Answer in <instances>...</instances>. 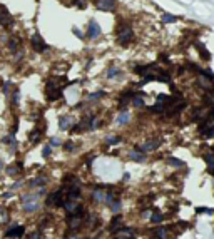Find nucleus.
Wrapping results in <instances>:
<instances>
[{
    "instance_id": "1",
    "label": "nucleus",
    "mask_w": 214,
    "mask_h": 239,
    "mask_svg": "<svg viewBox=\"0 0 214 239\" xmlns=\"http://www.w3.org/2000/svg\"><path fill=\"white\" fill-rule=\"evenodd\" d=\"M115 40L122 47H127L134 40V30L126 20H119L115 25Z\"/></svg>"
},
{
    "instance_id": "2",
    "label": "nucleus",
    "mask_w": 214,
    "mask_h": 239,
    "mask_svg": "<svg viewBox=\"0 0 214 239\" xmlns=\"http://www.w3.org/2000/svg\"><path fill=\"white\" fill-rule=\"evenodd\" d=\"M45 97H47L49 102H55V100H59L62 97L60 85L55 80H52V79H49L47 84H45Z\"/></svg>"
},
{
    "instance_id": "3",
    "label": "nucleus",
    "mask_w": 214,
    "mask_h": 239,
    "mask_svg": "<svg viewBox=\"0 0 214 239\" xmlns=\"http://www.w3.org/2000/svg\"><path fill=\"white\" fill-rule=\"evenodd\" d=\"M30 45H32V48H34L35 52H39V54H42V52H45L47 48H49V45L45 44V40H44L39 34H34L32 37H30Z\"/></svg>"
},
{
    "instance_id": "4",
    "label": "nucleus",
    "mask_w": 214,
    "mask_h": 239,
    "mask_svg": "<svg viewBox=\"0 0 214 239\" xmlns=\"http://www.w3.org/2000/svg\"><path fill=\"white\" fill-rule=\"evenodd\" d=\"M12 24H13V17L10 14V10L3 3H0V25L2 27H10Z\"/></svg>"
},
{
    "instance_id": "5",
    "label": "nucleus",
    "mask_w": 214,
    "mask_h": 239,
    "mask_svg": "<svg viewBox=\"0 0 214 239\" xmlns=\"http://www.w3.org/2000/svg\"><path fill=\"white\" fill-rule=\"evenodd\" d=\"M100 34H102L100 25L92 19L91 22H89V25H87V37H89V39H97Z\"/></svg>"
},
{
    "instance_id": "6",
    "label": "nucleus",
    "mask_w": 214,
    "mask_h": 239,
    "mask_svg": "<svg viewBox=\"0 0 214 239\" xmlns=\"http://www.w3.org/2000/svg\"><path fill=\"white\" fill-rule=\"evenodd\" d=\"M95 5L102 12H112L117 7V2L115 0H95Z\"/></svg>"
},
{
    "instance_id": "7",
    "label": "nucleus",
    "mask_w": 214,
    "mask_h": 239,
    "mask_svg": "<svg viewBox=\"0 0 214 239\" xmlns=\"http://www.w3.org/2000/svg\"><path fill=\"white\" fill-rule=\"evenodd\" d=\"M194 47L198 48V52H199V55L202 57L204 60H209L211 59V52L206 48V45H204L202 42H199V40H194Z\"/></svg>"
},
{
    "instance_id": "8",
    "label": "nucleus",
    "mask_w": 214,
    "mask_h": 239,
    "mask_svg": "<svg viewBox=\"0 0 214 239\" xmlns=\"http://www.w3.org/2000/svg\"><path fill=\"white\" fill-rule=\"evenodd\" d=\"M24 232H25V228H24V226H17V228H13V229H10V231L7 232V236H8V237H20Z\"/></svg>"
},
{
    "instance_id": "9",
    "label": "nucleus",
    "mask_w": 214,
    "mask_h": 239,
    "mask_svg": "<svg viewBox=\"0 0 214 239\" xmlns=\"http://www.w3.org/2000/svg\"><path fill=\"white\" fill-rule=\"evenodd\" d=\"M129 159H132L136 162H142L144 161V152H141V150H131L129 152Z\"/></svg>"
},
{
    "instance_id": "10",
    "label": "nucleus",
    "mask_w": 214,
    "mask_h": 239,
    "mask_svg": "<svg viewBox=\"0 0 214 239\" xmlns=\"http://www.w3.org/2000/svg\"><path fill=\"white\" fill-rule=\"evenodd\" d=\"M151 112H156V114H162V112H166V104H162V102H157V104H154V105H151L149 107Z\"/></svg>"
},
{
    "instance_id": "11",
    "label": "nucleus",
    "mask_w": 214,
    "mask_h": 239,
    "mask_svg": "<svg viewBox=\"0 0 214 239\" xmlns=\"http://www.w3.org/2000/svg\"><path fill=\"white\" fill-rule=\"evenodd\" d=\"M132 105L137 109H141L142 105H144V99H142V94H136L132 97Z\"/></svg>"
},
{
    "instance_id": "12",
    "label": "nucleus",
    "mask_w": 214,
    "mask_h": 239,
    "mask_svg": "<svg viewBox=\"0 0 214 239\" xmlns=\"http://www.w3.org/2000/svg\"><path fill=\"white\" fill-rule=\"evenodd\" d=\"M204 161L207 162L209 172H211V174H214V154H207V156H204Z\"/></svg>"
},
{
    "instance_id": "13",
    "label": "nucleus",
    "mask_w": 214,
    "mask_h": 239,
    "mask_svg": "<svg viewBox=\"0 0 214 239\" xmlns=\"http://www.w3.org/2000/svg\"><path fill=\"white\" fill-rule=\"evenodd\" d=\"M79 194H80V189L77 187V186H72V187H69V189H67V196H69V199L77 197Z\"/></svg>"
},
{
    "instance_id": "14",
    "label": "nucleus",
    "mask_w": 214,
    "mask_h": 239,
    "mask_svg": "<svg viewBox=\"0 0 214 239\" xmlns=\"http://www.w3.org/2000/svg\"><path fill=\"white\" fill-rule=\"evenodd\" d=\"M37 207H39V204L35 202V199H34L32 202H24V209H25L27 212H34L35 209H37Z\"/></svg>"
},
{
    "instance_id": "15",
    "label": "nucleus",
    "mask_w": 214,
    "mask_h": 239,
    "mask_svg": "<svg viewBox=\"0 0 214 239\" xmlns=\"http://www.w3.org/2000/svg\"><path fill=\"white\" fill-rule=\"evenodd\" d=\"M156 237H159V239H169L167 237V228H157V229H156Z\"/></svg>"
},
{
    "instance_id": "16",
    "label": "nucleus",
    "mask_w": 214,
    "mask_h": 239,
    "mask_svg": "<svg viewBox=\"0 0 214 239\" xmlns=\"http://www.w3.org/2000/svg\"><path fill=\"white\" fill-rule=\"evenodd\" d=\"M69 126H70V119H69V117H62L59 127H60L62 131H67V129H69Z\"/></svg>"
},
{
    "instance_id": "17",
    "label": "nucleus",
    "mask_w": 214,
    "mask_h": 239,
    "mask_svg": "<svg viewBox=\"0 0 214 239\" xmlns=\"http://www.w3.org/2000/svg\"><path fill=\"white\" fill-rule=\"evenodd\" d=\"M129 119H131V116H129L127 112H124V114H120V116H119L117 122L120 124V126H124V124H127V122H129Z\"/></svg>"
},
{
    "instance_id": "18",
    "label": "nucleus",
    "mask_w": 214,
    "mask_h": 239,
    "mask_svg": "<svg viewBox=\"0 0 214 239\" xmlns=\"http://www.w3.org/2000/svg\"><path fill=\"white\" fill-rule=\"evenodd\" d=\"M162 20L166 22V24H174V22H177V17H174L171 14H164L162 15Z\"/></svg>"
},
{
    "instance_id": "19",
    "label": "nucleus",
    "mask_w": 214,
    "mask_h": 239,
    "mask_svg": "<svg viewBox=\"0 0 214 239\" xmlns=\"http://www.w3.org/2000/svg\"><path fill=\"white\" fill-rule=\"evenodd\" d=\"M167 162L171 166H174V167H182V166H184V162H182V161H179V159H174V157H169Z\"/></svg>"
},
{
    "instance_id": "20",
    "label": "nucleus",
    "mask_w": 214,
    "mask_h": 239,
    "mask_svg": "<svg viewBox=\"0 0 214 239\" xmlns=\"http://www.w3.org/2000/svg\"><path fill=\"white\" fill-rule=\"evenodd\" d=\"M17 47H19V42H17L15 39H10V40H8V48H10L12 52H15Z\"/></svg>"
},
{
    "instance_id": "21",
    "label": "nucleus",
    "mask_w": 214,
    "mask_h": 239,
    "mask_svg": "<svg viewBox=\"0 0 214 239\" xmlns=\"http://www.w3.org/2000/svg\"><path fill=\"white\" fill-rule=\"evenodd\" d=\"M114 75H119V69L117 67H110L109 70H107V77L109 79H112Z\"/></svg>"
},
{
    "instance_id": "22",
    "label": "nucleus",
    "mask_w": 214,
    "mask_h": 239,
    "mask_svg": "<svg viewBox=\"0 0 214 239\" xmlns=\"http://www.w3.org/2000/svg\"><path fill=\"white\" fill-rule=\"evenodd\" d=\"M74 5L77 8H86L87 7V0H74Z\"/></svg>"
},
{
    "instance_id": "23",
    "label": "nucleus",
    "mask_w": 214,
    "mask_h": 239,
    "mask_svg": "<svg viewBox=\"0 0 214 239\" xmlns=\"http://www.w3.org/2000/svg\"><path fill=\"white\" fill-rule=\"evenodd\" d=\"M42 184H45V177H35L30 182V186H42Z\"/></svg>"
},
{
    "instance_id": "24",
    "label": "nucleus",
    "mask_w": 214,
    "mask_h": 239,
    "mask_svg": "<svg viewBox=\"0 0 214 239\" xmlns=\"http://www.w3.org/2000/svg\"><path fill=\"white\" fill-rule=\"evenodd\" d=\"M104 95H105V92H95V94L89 95V100H97V99H100V97H104Z\"/></svg>"
},
{
    "instance_id": "25",
    "label": "nucleus",
    "mask_w": 214,
    "mask_h": 239,
    "mask_svg": "<svg viewBox=\"0 0 214 239\" xmlns=\"http://www.w3.org/2000/svg\"><path fill=\"white\" fill-rule=\"evenodd\" d=\"M39 139H40V131H34L32 134H30V140H32V142H39Z\"/></svg>"
},
{
    "instance_id": "26",
    "label": "nucleus",
    "mask_w": 214,
    "mask_h": 239,
    "mask_svg": "<svg viewBox=\"0 0 214 239\" xmlns=\"http://www.w3.org/2000/svg\"><path fill=\"white\" fill-rule=\"evenodd\" d=\"M52 154V145H45V147H44V150H42V156L44 157H49Z\"/></svg>"
},
{
    "instance_id": "27",
    "label": "nucleus",
    "mask_w": 214,
    "mask_h": 239,
    "mask_svg": "<svg viewBox=\"0 0 214 239\" xmlns=\"http://www.w3.org/2000/svg\"><path fill=\"white\" fill-rule=\"evenodd\" d=\"M162 219H164V218L159 214V212H154V214H152V218H151V221H152V223H160Z\"/></svg>"
},
{
    "instance_id": "28",
    "label": "nucleus",
    "mask_w": 214,
    "mask_h": 239,
    "mask_svg": "<svg viewBox=\"0 0 214 239\" xmlns=\"http://www.w3.org/2000/svg\"><path fill=\"white\" fill-rule=\"evenodd\" d=\"M119 140H120V137H117V136H115V137H107V142H109V144H117Z\"/></svg>"
},
{
    "instance_id": "29",
    "label": "nucleus",
    "mask_w": 214,
    "mask_h": 239,
    "mask_svg": "<svg viewBox=\"0 0 214 239\" xmlns=\"http://www.w3.org/2000/svg\"><path fill=\"white\" fill-rule=\"evenodd\" d=\"M110 207H112V211H119V209H120V202L115 201V202H112V204H110Z\"/></svg>"
},
{
    "instance_id": "30",
    "label": "nucleus",
    "mask_w": 214,
    "mask_h": 239,
    "mask_svg": "<svg viewBox=\"0 0 214 239\" xmlns=\"http://www.w3.org/2000/svg\"><path fill=\"white\" fill-rule=\"evenodd\" d=\"M74 147H75V145H74V142H72V140H69V142H65V149H67V150H74Z\"/></svg>"
},
{
    "instance_id": "31",
    "label": "nucleus",
    "mask_w": 214,
    "mask_h": 239,
    "mask_svg": "<svg viewBox=\"0 0 214 239\" xmlns=\"http://www.w3.org/2000/svg\"><path fill=\"white\" fill-rule=\"evenodd\" d=\"M12 100H13V104H17V102H19V90H15V92H13Z\"/></svg>"
},
{
    "instance_id": "32",
    "label": "nucleus",
    "mask_w": 214,
    "mask_h": 239,
    "mask_svg": "<svg viewBox=\"0 0 214 239\" xmlns=\"http://www.w3.org/2000/svg\"><path fill=\"white\" fill-rule=\"evenodd\" d=\"M8 172H10V174H13V176H15L17 174V169H15V167H8V169H7Z\"/></svg>"
},
{
    "instance_id": "33",
    "label": "nucleus",
    "mask_w": 214,
    "mask_h": 239,
    "mask_svg": "<svg viewBox=\"0 0 214 239\" xmlns=\"http://www.w3.org/2000/svg\"><path fill=\"white\" fill-rule=\"evenodd\" d=\"M30 239H40V232H34L32 236H30Z\"/></svg>"
},
{
    "instance_id": "34",
    "label": "nucleus",
    "mask_w": 214,
    "mask_h": 239,
    "mask_svg": "<svg viewBox=\"0 0 214 239\" xmlns=\"http://www.w3.org/2000/svg\"><path fill=\"white\" fill-rule=\"evenodd\" d=\"M72 32H74L75 35H77V37H80V39H82V34H80V30H79V29H74Z\"/></svg>"
},
{
    "instance_id": "35",
    "label": "nucleus",
    "mask_w": 214,
    "mask_h": 239,
    "mask_svg": "<svg viewBox=\"0 0 214 239\" xmlns=\"http://www.w3.org/2000/svg\"><path fill=\"white\" fill-rule=\"evenodd\" d=\"M50 144H54V145H59V144H60V140H59V139H52V140H50Z\"/></svg>"
},
{
    "instance_id": "36",
    "label": "nucleus",
    "mask_w": 214,
    "mask_h": 239,
    "mask_svg": "<svg viewBox=\"0 0 214 239\" xmlns=\"http://www.w3.org/2000/svg\"><path fill=\"white\" fill-rule=\"evenodd\" d=\"M149 214H151L149 211H144V212H142V218H149Z\"/></svg>"
},
{
    "instance_id": "37",
    "label": "nucleus",
    "mask_w": 214,
    "mask_h": 239,
    "mask_svg": "<svg viewBox=\"0 0 214 239\" xmlns=\"http://www.w3.org/2000/svg\"><path fill=\"white\" fill-rule=\"evenodd\" d=\"M0 169H2V162H0Z\"/></svg>"
}]
</instances>
